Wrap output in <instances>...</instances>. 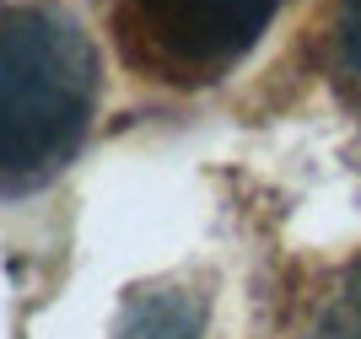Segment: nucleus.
I'll return each instance as SVG.
<instances>
[{"label":"nucleus","mask_w":361,"mask_h":339,"mask_svg":"<svg viewBox=\"0 0 361 339\" xmlns=\"http://www.w3.org/2000/svg\"><path fill=\"white\" fill-rule=\"evenodd\" d=\"M340 49L345 65L361 75V0H340Z\"/></svg>","instance_id":"5"},{"label":"nucleus","mask_w":361,"mask_h":339,"mask_svg":"<svg viewBox=\"0 0 361 339\" xmlns=\"http://www.w3.org/2000/svg\"><path fill=\"white\" fill-rule=\"evenodd\" d=\"M205 334V296L189 285H146L124 302L114 339H200Z\"/></svg>","instance_id":"3"},{"label":"nucleus","mask_w":361,"mask_h":339,"mask_svg":"<svg viewBox=\"0 0 361 339\" xmlns=\"http://www.w3.org/2000/svg\"><path fill=\"white\" fill-rule=\"evenodd\" d=\"M281 0H114V44L124 65L167 87H205L226 75Z\"/></svg>","instance_id":"2"},{"label":"nucleus","mask_w":361,"mask_h":339,"mask_svg":"<svg viewBox=\"0 0 361 339\" xmlns=\"http://www.w3.org/2000/svg\"><path fill=\"white\" fill-rule=\"evenodd\" d=\"M97 113V49L49 0H0V194L71 162Z\"/></svg>","instance_id":"1"},{"label":"nucleus","mask_w":361,"mask_h":339,"mask_svg":"<svg viewBox=\"0 0 361 339\" xmlns=\"http://www.w3.org/2000/svg\"><path fill=\"white\" fill-rule=\"evenodd\" d=\"M313 339H361V264L350 269V281L329 296V307L318 312Z\"/></svg>","instance_id":"4"}]
</instances>
